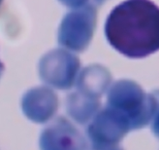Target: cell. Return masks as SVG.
I'll return each mask as SVG.
<instances>
[{"instance_id":"6da1fadb","label":"cell","mask_w":159,"mask_h":150,"mask_svg":"<svg viewBox=\"0 0 159 150\" xmlns=\"http://www.w3.org/2000/svg\"><path fill=\"white\" fill-rule=\"evenodd\" d=\"M105 34L124 56L145 58L159 50V8L150 0H126L109 15Z\"/></svg>"},{"instance_id":"7a4b0ae2","label":"cell","mask_w":159,"mask_h":150,"mask_svg":"<svg viewBox=\"0 0 159 150\" xmlns=\"http://www.w3.org/2000/svg\"><path fill=\"white\" fill-rule=\"evenodd\" d=\"M2 71H3V65L1 64V61H0V76H1Z\"/></svg>"},{"instance_id":"3957f363","label":"cell","mask_w":159,"mask_h":150,"mask_svg":"<svg viewBox=\"0 0 159 150\" xmlns=\"http://www.w3.org/2000/svg\"><path fill=\"white\" fill-rule=\"evenodd\" d=\"M1 2H2V0H0V4H1Z\"/></svg>"}]
</instances>
